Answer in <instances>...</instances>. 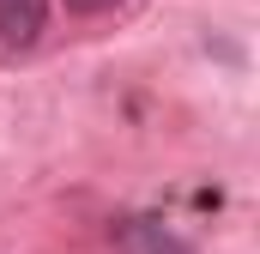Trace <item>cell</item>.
<instances>
[{"mask_svg":"<svg viewBox=\"0 0 260 254\" xmlns=\"http://www.w3.org/2000/svg\"><path fill=\"white\" fill-rule=\"evenodd\" d=\"M49 24V0H0V43L6 49H30Z\"/></svg>","mask_w":260,"mask_h":254,"instance_id":"1","label":"cell"},{"mask_svg":"<svg viewBox=\"0 0 260 254\" xmlns=\"http://www.w3.org/2000/svg\"><path fill=\"white\" fill-rule=\"evenodd\" d=\"M115 6H127V0H67V12H79V18H97V12H115Z\"/></svg>","mask_w":260,"mask_h":254,"instance_id":"2","label":"cell"}]
</instances>
